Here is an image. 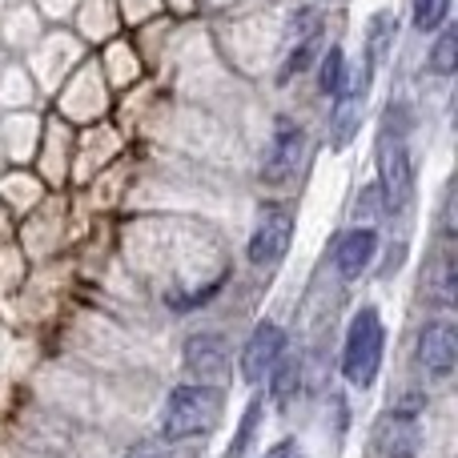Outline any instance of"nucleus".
<instances>
[{
	"label": "nucleus",
	"mask_w": 458,
	"mask_h": 458,
	"mask_svg": "<svg viewBox=\"0 0 458 458\" xmlns=\"http://www.w3.org/2000/svg\"><path fill=\"white\" fill-rule=\"evenodd\" d=\"M222 419V390L209 382H190V386L169 390L165 414H161V438L182 443V438L206 435Z\"/></svg>",
	"instance_id": "obj_1"
},
{
	"label": "nucleus",
	"mask_w": 458,
	"mask_h": 458,
	"mask_svg": "<svg viewBox=\"0 0 458 458\" xmlns=\"http://www.w3.org/2000/svg\"><path fill=\"white\" fill-rule=\"evenodd\" d=\"M382 346H386V330H382L378 310L362 306L350 318L346 350H342V374H346L350 386H358V390L374 386L378 366H382Z\"/></svg>",
	"instance_id": "obj_2"
},
{
	"label": "nucleus",
	"mask_w": 458,
	"mask_h": 458,
	"mask_svg": "<svg viewBox=\"0 0 458 458\" xmlns=\"http://www.w3.org/2000/svg\"><path fill=\"white\" fill-rule=\"evenodd\" d=\"M419 398H406V406H394L382 414L378 430H374V446L382 458H414L419 454Z\"/></svg>",
	"instance_id": "obj_3"
},
{
	"label": "nucleus",
	"mask_w": 458,
	"mask_h": 458,
	"mask_svg": "<svg viewBox=\"0 0 458 458\" xmlns=\"http://www.w3.org/2000/svg\"><path fill=\"white\" fill-rule=\"evenodd\" d=\"M378 193H382V209L398 214V209L411 201V157H406V145L403 137H382V149H378Z\"/></svg>",
	"instance_id": "obj_4"
},
{
	"label": "nucleus",
	"mask_w": 458,
	"mask_h": 458,
	"mask_svg": "<svg viewBox=\"0 0 458 458\" xmlns=\"http://www.w3.org/2000/svg\"><path fill=\"white\" fill-rule=\"evenodd\" d=\"M290 233H293V214L285 206H266V214H261L258 229H253L250 237V250H245V258H250V266H274V261H282V253L290 250Z\"/></svg>",
	"instance_id": "obj_5"
},
{
	"label": "nucleus",
	"mask_w": 458,
	"mask_h": 458,
	"mask_svg": "<svg viewBox=\"0 0 458 458\" xmlns=\"http://www.w3.org/2000/svg\"><path fill=\"white\" fill-rule=\"evenodd\" d=\"M301 153H306V133L293 121H277L274 145H269L266 161H261V182L266 185H285L290 177H298Z\"/></svg>",
	"instance_id": "obj_6"
},
{
	"label": "nucleus",
	"mask_w": 458,
	"mask_h": 458,
	"mask_svg": "<svg viewBox=\"0 0 458 458\" xmlns=\"http://www.w3.org/2000/svg\"><path fill=\"white\" fill-rule=\"evenodd\" d=\"M285 350V334L277 322H258L250 334V342H245L242 350V378L245 382H261L269 370H274V362L282 358Z\"/></svg>",
	"instance_id": "obj_7"
},
{
	"label": "nucleus",
	"mask_w": 458,
	"mask_h": 458,
	"mask_svg": "<svg viewBox=\"0 0 458 458\" xmlns=\"http://www.w3.org/2000/svg\"><path fill=\"white\" fill-rule=\"evenodd\" d=\"M458 358V330L451 322H427L419 334V362L435 378H451Z\"/></svg>",
	"instance_id": "obj_8"
},
{
	"label": "nucleus",
	"mask_w": 458,
	"mask_h": 458,
	"mask_svg": "<svg viewBox=\"0 0 458 458\" xmlns=\"http://www.w3.org/2000/svg\"><path fill=\"white\" fill-rule=\"evenodd\" d=\"M374 250H378V233H374L370 225L350 229V233H342L338 250H334V266L342 269V277H358L366 266H370Z\"/></svg>",
	"instance_id": "obj_9"
},
{
	"label": "nucleus",
	"mask_w": 458,
	"mask_h": 458,
	"mask_svg": "<svg viewBox=\"0 0 458 458\" xmlns=\"http://www.w3.org/2000/svg\"><path fill=\"white\" fill-rule=\"evenodd\" d=\"M225 362H229V354L217 334H193V338L185 342V366H190L193 374H201V382L225 374Z\"/></svg>",
	"instance_id": "obj_10"
},
{
	"label": "nucleus",
	"mask_w": 458,
	"mask_h": 458,
	"mask_svg": "<svg viewBox=\"0 0 458 458\" xmlns=\"http://www.w3.org/2000/svg\"><path fill=\"white\" fill-rule=\"evenodd\" d=\"M342 85H346V53H342L338 45H330V53H326V61H322V81H318V89H322L326 97H338Z\"/></svg>",
	"instance_id": "obj_11"
},
{
	"label": "nucleus",
	"mask_w": 458,
	"mask_h": 458,
	"mask_svg": "<svg viewBox=\"0 0 458 458\" xmlns=\"http://www.w3.org/2000/svg\"><path fill=\"white\" fill-rule=\"evenodd\" d=\"M293 386H298V362H293V358H277L274 370H269V394H274V403L285 406Z\"/></svg>",
	"instance_id": "obj_12"
},
{
	"label": "nucleus",
	"mask_w": 458,
	"mask_h": 458,
	"mask_svg": "<svg viewBox=\"0 0 458 458\" xmlns=\"http://www.w3.org/2000/svg\"><path fill=\"white\" fill-rule=\"evenodd\" d=\"M454 64H458V32L454 29H443L435 53H430V72H438V77H451Z\"/></svg>",
	"instance_id": "obj_13"
},
{
	"label": "nucleus",
	"mask_w": 458,
	"mask_h": 458,
	"mask_svg": "<svg viewBox=\"0 0 458 458\" xmlns=\"http://www.w3.org/2000/svg\"><path fill=\"white\" fill-rule=\"evenodd\" d=\"M451 16V0H414V29L435 32Z\"/></svg>",
	"instance_id": "obj_14"
},
{
	"label": "nucleus",
	"mask_w": 458,
	"mask_h": 458,
	"mask_svg": "<svg viewBox=\"0 0 458 458\" xmlns=\"http://www.w3.org/2000/svg\"><path fill=\"white\" fill-rule=\"evenodd\" d=\"M258 414H261V398H253L250 411H245V419H242V435H237V446L229 451V458H242L245 443H250V435H253V422H258Z\"/></svg>",
	"instance_id": "obj_15"
},
{
	"label": "nucleus",
	"mask_w": 458,
	"mask_h": 458,
	"mask_svg": "<svg viewBox=\"0 0 458 458\" xmlns=\"http://www.w3.org/2000/svg\"><path fill=\"white\" fill-rule=\"evenodd\" d=\"M266 458H290V443H277V446H274V451H269Z\"/></svg>",
	"instance_id": "obj_16"
}]
</instances>
